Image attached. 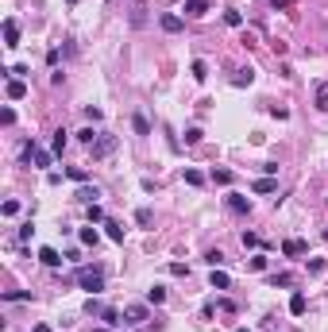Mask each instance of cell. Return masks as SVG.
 Here are the masks:
<instances>
[{
  "label": "cell",
  "mask_w": 328,
  "mask_h": 332,
  "mask_svg": "<svg viewBox=\"0 0 328 332\" xmlns=\"http://www.w3.org/2000/svg\"><path fill=\"white\" fill-rule=\"evenodd\" d=\"M317 101H321V108H328V85L317 89Z\"/></svg>",
  "instance_id": "cell-34"
},
{
  "label": "cell",
  "mask_w": 328,
  "mask_h": 332,
  "mask_svg": "<svg viewBox=\"0 0 328 332\" xmlns=\"http://www.w3.org/2000/svg\"><path fill=\"white\" fill-rule=\"evenodd\" d=\"M35 332H50V329H46V325H35Z\"/></svg>",
  "instance_id": "cell-36"
},
{
  "label": "cell",
  "mask_w": 328,
  "mask_h": 332,
  "mask_svg": "<svg viewBox=\"0 0 328 332\" xmlns=\"http://www.w3.org/2000/svg\"><path fill=\"white\" fill-rule=\"evenodd\" d=\"M209 8H212L209 0H185V15H205Z\"/></svg>",
  "instance_id": "cell-9"
},
{
  "label": "cell",
  "mask_w": 328,
  "mask_h": 332,
  "mask_svg": "<svg viewBox=\"0 0 328 332\" xmlns=\"http://www.w3.org/2000/svg\"><path fill=\"white\" fill-rule=\"evenodd\" d=\"M185 182H189V186H205V178H201L197 170H185Z\"/></svg>",
  "instance_id": "cell-29"
},
{
  "label": "cell",
  "mask_w": 328,
  "mask_h": 332,
  "mask_svg": "<svg viewBox=\"0 0 328 332\" xmlns=\"http://www.w3.org/2000/svg\"><path fill=\"white\" fill-rule=\"evenodd\" d=\"M305 309H309V302H305V294H294V298H290V313H294V317H301Z\"/></svg>",
  "instance_id": "cell-11"
},
{
  "label": "cell",
  "mask_w": 328,
  "mask_h": 332,
  "mask_svg": "<svg viewBox=\"0 0 328 332\" xmlns=\"http://www.w3.org/2000/svg\"><path fill=\"white\" fill-rule=\"evenodd\" d=\"M282 251L290 255V259H298V255H305V251H309V244H305V240H286Z\"/></svg>",
  "instance_id": "cell-8"
},
{
  "label": "cell",
  "mask_w": 328,
  "mask_h": 332,
  "mask_svg": "<svg viewBox=\"0 0 328 332\" xmlns=\"http://www.w3.org/2000/svg\"><path fill=\"white\" fill-rule=\"evenodd\" d=\"M159 27H163V31H170V35H178V31H181V15H174V12L159 15Z\"/></svg>",
  "instance_id": "cell-6"
},
{
  "label": "cell",
  "mask_w": 328,
  "mask_h": 332,
  "mask_svg": "<svg viewBox=\"0 0 328 332\" xmlns=\"http://www.w3.org/2000/svg\"><path fill=\"white\" fill-rule=\"evenodd\" d=\"M77 282H81V290H89V294H101L105 290V275L101 271H89V267L77 271Z\"/></svg>",
  "instance_id": "cell-1"
},
{
  "label": "cell",
  "mask_w": 328,
  "mask_h": 332,
  "mask_svg": "<svg viewBox=\"0 0 328 332\" xmlns=\"http://www.w3.org/2000/svg\"><path fill=\"white\" fill-rule=\"evenodd\" d=\"M70 4H77V0H70Z\"/></svg>",
  "instance_id": "cell-40"
},
{
  "label": "cell",
  "mask_w": 328,
  "mask_h": 332,
  "mask_svg": "<svg viewBox=\"0 0 328 332\" xmlns=\"http://www.w3.org/2000/svg\"><path fill=\"white\" fill-rule=\"evenodd\" d=\"M212 182H216V186H228V182H232V170H212Z\"/></svg>",
  "instance_id": "cell-26"
},
{
  "label": "cell",
  "mask_w": 328,
  "mask_h": 332,
  "mask_svg": "<svg viewBox=\"0 0 328 332\" xmlns=\"http://www.w3.org/2000/svg\"><path fill=\"white\" fill-rule=\"evenodd\" d=\"M66 135H70V131H54V155H62V151H66Z\"/></svg>",
  "instance_id": "cell-23"
},
{
  "label": "cell",
  "mask_w": 328,
  "mask_h": 332,
  "mask_svg": "<svg viewBox=\"0 0 328 332\" xmlns=\"http://www.w3.org/2000/svg\"><path fill=\"white\" fill-rule=\"evenodd\" d=\"M251 81H255V70H251V66L236 73V85H251Z\"/></svg>",
  "instance_id": "cell-22"
},
{
  "label": "cell",
  "mask_w": 328,
  "mask_h": 332,
  "mask_svg": "<svg viewBox=\"0 0 328 332\" xmlns=\"http://www.w3.org/2000/svg\"><path fill=\"white\" fill-rule=\"evenodd\" d=\"M247 267H251V271H263V267H267V259H263V255H255V259H247Z\"/></svg>",
  "instance_id": "cell-33"
},
{
  "label": "cell",
  "mask_w": 328,
  "mask_h": 332,
  "mask_svg": "<svg viewBox=\"0 0 328 332\" xmlns=\"http://www.w3.org/2000/svg\"><path fill=\"white\" fill-rule=\"evenodd\" d=\"M0 213H4V217H15V213H19V201H4V205H0Z\"/></svg>",
  "instance_id": "cell-28"
},
{
  "label": "cell",
  "mask_w": 328,
  "mask_h": 332,
  "mask_svg": "<svg viewBox=\"0 0 328 332\" xmlns=\"http://www.w3.org/2000/svg\"><path fill=\"white\" fill-rule=\"evenodd\" d=\"M4 46H19V23L4 19Z\"/></svg>",
  "instance_id": "cell-7"
},
{
  "label": "cell",
  "mask_w": 328,
  "mask_h": 332,
  "mask_svg": "<svg viewBox=\"0 0 328 332\" xmlns=\"http://www.w3.org/2000/svg\"><path fill=\"white\" fill-rule=\"evenodd\" d=\"M105 228H108V240L124 244V224H116V220H105Z\"/></svg>",
  "instance_id": "cell-14"
},
{
  "label": "cell",
  "mask_w": 328,
  "mask_h": 332,
  "mask_svg": "<svg viewBox=\"0 0 328 332\" xmlns=\"http://www.w3.org/2000/svg\"><path fill=\"white\" fill-rule=\"evenodd\" d=\"M39 259H43L46 267H62V255L54 251V247H43V251H39Z\"/></svg>",
  "instance_id": "cell-12"
},
{
  "label": "cell",
  "mask_w": 328,
  "mask_h": 332,
  "mask_svg": "<svg viewBox=\"0 0 328 332\" xmlns=\"http://www.w3.org/2000/svg\"><path fill=\"white\" fill-rule=\"evenodd\" d=\"M224 23H228V27H239V23H243V15H239V12H224Z\"/></svg>",
  "instance_id": "cell-27"
},
{
  "label": "cell",
  "mask_w": 328,
  "mask_h": 332,
  "mask_svg": "<svg viewBox=\"0 0 328 332\" xmlns=\"http://www.w3.org/2000/svg\"><path fill=\"white\" fill-rule=\"evenodd\" d=\"M274 189H278L274 178H259V182H255V193H274Z\"/></svg>",
  "instance_id": "cell-16"
},
{
  "label": "cell",
  "mask_w": 328,
  "mask_h": 332,
  "mask_svg": "<svg viewBox=\"0 0 328 332\" xmlns=\"http://www.w3.org/2000/svg\"><path fill=\"white\" fill-rule=\"evenodd\" d=\"M170 275L181 278V275H189V267H185V263H170Z\"/></svg>",
  "instance_id": "cell-30"
},
{
  "label": "cell",
  "mask_w": 328,
  "mask_h": 332,
  "mask_svg": "<svg viewBox=\"0 0 328 332\" xmlns=\"http://www.w3.org/2000/svg\"><path fill=\"white\" fill-rule=\"evenodd\" d=\"M270 282H274V286H294V278H290V275H274Z\"/></svg>",
  "instance_id": "cell-31"
},
{
  "label": "cell",
  "mask_w": 328,
  "mask_h": 332,
  "mask_svg": "<svg viewBox=\"0 0 328 332\" xmlns=\"http://www.w3.org/2000/svg\"><path fill=\"white\" fill-rule=\"evenodd\" d=\"M135 224L151 228V224H155V213H151V209H139V213H135Z\"/></svg>",
  "instance_id": "cell-20"
},
{
  "label": "cell",
  "mask_w": 328,
  "mask_h": 332,
  "mask_svg": "<svg viewBox=\"0 0 328 332\" xmlns=\"http://www.w3.org/2000/svg\"><path fill=\"white\" fill-rule=\"evenodd\" d=\"M89 151H93V159H108V155L116 151V135H101V139H97Z\"/></svg>",
  "instance_id": "cell-2"
},
{
  "label": "cell",
  "mask_w": 328,
  "mask_h": 332,
  "mask_svg": "<svg viewBox=\"0 0 328 332\" xmlns=\"http://www.w3.org/2000/svg\"><path fill=\"white\" fill-rule=\"evenodd\" d=\"M232 286V278L224 275V271H216V267H212V290H228Z\"/></svg>",
  "instance_id": "cell-15"
},
{
  "label": "cell",
  "mask_w": 328,
  "mask_h": 332,
  "mask_svg": "<svg viewBox=\"0 0 328 332\" xmlns=\"http://www.w3.org/2000/svg\"><path fill=\"white\" fill-rule=\"evenodd\" d=\"M189 73H193L197 81H205V77H209V66H205V62H201V58H197L193 66H189Z\"/></svg>",
  "instance_id": "cell-18"
},
{
  "label": "cell",
  "mask_w": 328,
  "mask_h": 332,
  "mask_svg": "<svg viewBox=\"0 0 328 332\" xmlns=\"http://www.w3.org/2000/svg\"><path fill=\"white\" fill-rule=\"evenodd\" d=\"M8 97H12V101H23V97H27V85H23L19 77H12V81H8Z\"/></svg>",
  "instance_id": "cell-10"
},
{
  "label": "cell",
  "mask_w": 328,
  "mask_h": 332,
  "mask_svg": "<svg viewBox=\"0 0 328 332\" xmlns=\"http://www.w3.org/2000/svg\"><path fill=\"white\" fill-rule=\"evenodd\" d=\"M236 332H247V329H236Z\"/></svg>",
  "instance_id": "cell-39"
},
{
  "label": "cell",
  "mask_w": 328,
  "mask_h": 332,
  "mask_svg": "<svg viewBox=\"0 0 328 332\" xmlns=\"http://www.w3.org/2000/svg\"><path fill=\"white\" fill-rule=\"evenodd\" d=\"M278 174V162H263V178H274Z\"/></svg>",
  "instance_id": "cell-32"
},
{
  "label": "cell",
  "mask_w": 328,
  "mask_h": 332,
  "mask_svg": "<svg viewBox=\"0 0 328 332\" xmlns=\"http://www.w3.org/2000/svg\"><path fill=\"white\" fill-rule=\"evenodd\" d=\"M97 240H101V236H97V228H81V244H89V247H97Z\"/></svg>",
  "instance_id": "cell-21"
},
{
  "label": "cell",
  "mask_w": 328,
  "mask_h": 332,
  "mask_svg": "<svg viewBox=\"0 0 328 332\" xmlns=\"http://www.w3.org/2000/svg\"><path fill=\"white\" fill-rule=\"evenodd\" d=\"M93 332H112V329H93Z\"/></svg>",
  "instance_id": "cell-37"
},
{
  "label": "cell",
  "mask_w": 328,
  "mask_h": 332,
  "mask_svg": "<svg viewBox=\"0 0 328 332\" xmlns=\"http://www.w3.org/2000/svg\"><path fill=\"white\" fill-rule=\"evenodd\" d=\"M325 240H328V228H325Z\"/></svg>",
  "instance_id": "cell-38"
},
{
  "label": "cell",
  "mask_w": 328,
  "mask_h": 332,
  "mask_svg": "<svg viewBox=\"0 0 328 332\" xmlns=\"http://www.w3.org/2000/svg\"><path fill=\"white\" fill-rule=\"evenodd\" d=\"M147 321V305H124V325H143Z\"/></svg>",
  "instance_id": "cell-3"
},
{
  "label": "cell",
  "mask_w": 328,
  "mask_h": 332,
  "mask_svg": "<svg viewBox=\"0 0 328 332\" xmlns=\"http://www.w3.org/2000/svg\"><path fill=\"white\" fill-rule=\"evenodd\" d=\"M228 209H232V213H239V217H243V213H251V201H247V197H243V193H228Z\"/></svg>",
  "instance_id": "cell-5"
},
{
  "label": "cell",
  "mask_w": 328,
  "mask_h": 332,
  "mask_svg": "<svg viewBox=\"0 0 328 332\" xmlns=\"http://www.w3.org/2000/svg\"><path fill=\"white\" fill-rule=\"evenodd\" d=\"M274 4V12H286V8H294V0H270Z\"/></svg>",
  "instance_id": "cell-35"
},
{
  "label": "cell",
  "mask_w": 328,
  "mask_h": 332,
  "mask_svg": "<svg viewBox=\"0 0 328 332\" xmlns=\"http://www.w3.org/2000/svg\"><path fill=\"white\" fill-rule=\"evenodd\" d=\"M97 197H101V189H97V186H85L81 193H77V201H85V205H97Z\"/></svg>",
  "instance_id": "cell-13"
},
{
  "label": "cell",
  "mask_w": 328,
  "mask_h": 332,
  "mask_svg": "<svg viewBox=\"0 0 328 332\" xmlns=\"http://www.w3.org/2000/svg\"><path fill=\"white\" fill-rule=\"evenodd\" d=\"M77 139H81V143H97V139H101V135H97V131H93V128H85V131H77Z\"/></svg>",
  "instance_id": "cell-24"
},
{
  "label": "cell",
  "mask_w": 328,
  "mask_h": 332,
  "mask_svg": "<svg viewBox=\"0 0 328 332\" xmlns=\"http://www.w3.org/2000/svg\"><path fill=\"white\" fill-rule=\"evenodd\" d=\"M23 159H27V162H35V166H50V155H46V151H39L35 143H27V147H23Z\"/></svg>",
  "instance_id": "cell-4"
},
{
  "label": "cell",
  "mask_w": 328,
  "mask_h": 332,
  "mask_svg": "<svg viewBox=\"0 0 328 332\" xmlns=\"http://www.w3.org/2000/svg\"><path fill=\"white\" fill-rule=\"evenodd\" d=\"M147 302H151V305H163V302H166V290H163V286H151V290H147Z\"/></svg>",
  "instance_id": "cell-17"
},
{
  "label": "cell",
  "mask_w": 328,
  "mask_h": 332,
  "mask_svg": "<svg viewBox=\"0 0 328 332\" xmlns=\"http://www.w3.org/2000/svg\"><path fill=\"white\" fill-rule=\"evenodd\" d=\"M66 178H74V182H85L89 174H85V166H70V170H66Z\"/></svg>",
  "instance_id": "cell-25"
},
{
  "label": "cell",
  "mask_w": 328,
  "mask_h": 332,
  "mask_svg": "<svg viewBox=\"0 0 328 332\" xmlns=\"http://www.w3.org/2000/svg\"><path fill=\"white\" fill-rule=\"evenodd\" d=\"M132 124H135V131H139V135H151V124H147V116H143V112H135Z\"/></svg>",
  "instance_id": "cell-19"
}]
</instances>
